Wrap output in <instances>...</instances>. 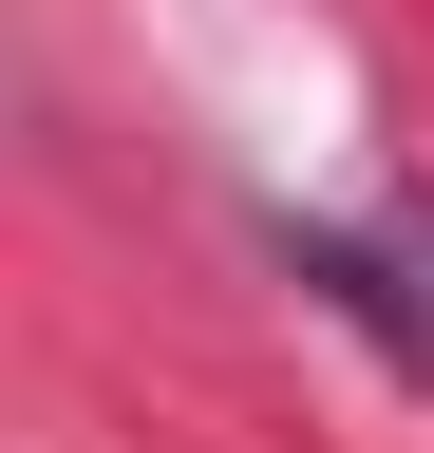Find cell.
Returning a JSON list of instances; mask_svg holds the SVG:
<instances>
[]
</instances>
